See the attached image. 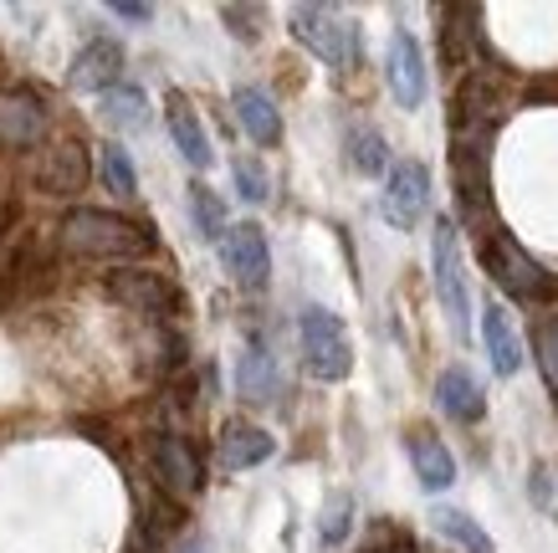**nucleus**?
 <instances>
[{"mask_svg":"<svg viewBox=\"0 0 558 553\" xmlns=\"http://www.w3.org/2000/svg\"><path fill=\"white\" fill-rule=\"evenodd\" d=\"M170 139H174V149L185 154L190 169H210L216 149H210V139H205L201 118H195V108H190L185 93H170Z\"/></svg>","mask_w":558,"mask_h":553,"instance_id":"obj_19","label":"nucleus"},{"mask_svg":"<svg viewBox=\"0 0 558 553\" xmlns=\"http://www.w3.org/2000/svg\"><path fill=\"white\" fill-rule=\"evenodd\" d=\"M47 139V108L36 93L16 87V93H0V144L5 149H32Z\"/></svg>","mask_w":558,"mask_h":553,"instance_id":"obj_9","label":"nucleus"},{"mask_svg":"<svg viewBox=\"0 0 558 553\" xmlns=\"http://www.w3.org/2000/svg\"><path fill=\"white\" fill-rule=\"evenodd\" d=\"M343 149H349V165H354L359 175H385L389 169V144L379 139V129H369V123H349Z\"/></svg>","mask_w":558,"mask_h":553,"instance_id":"obj_23","label":"nucleus"},{"mask_svg":"<svg viewBox=\"0 0 558 553\" xmlns=\"http://www.w3.org/2000/svg\"><path fill=\"white\" fill-rule=\"evenodd\" d=\"M533 349H538L543 380H548V385H554V395H558V318L533 328Z\"/></svg>","mask_w":558,"mask_h":553,"instance_id":"obj_28","label":"nucleus"},{"mask_svg":"<svg viewBox=\"0 0 558 553\" xmlns=\"http://www.w3.org/2000/svg\"><path fill=\"white\" fill-rule=\"evenodd\" d=\"M113 16H119V21H134V26H144V21L154 16V5H138V0H113Z\"/></svg>","mask_w":558,"mask_h":553,"instance_id":"obj_31","label":"nucleus"},{"mask_svg":"<svg viewBox=\"0 0 558 553\" xmlns=\"http://www.w3.org/2000/svg\"><path fill=\"white\" fill-rule=\"evenodd\" d=\"M231 108H236V123L246 129L252 144H262V149L282 144V113H277V103H271L262 87H236V93H231Z\"/></svg>","mask_w":558,"mask_h":553,"instance_id":"obj_16","label":"nucleus"},{"mask_svg":"<svg viewBox=\"0 0 558 553\" xmlns=\"http://www.w3.org/2000/svg\"><path fill=\"white\" fill-rule=\"evenodd\" d=\"M231 175H236V190H241V201H252V205H262L271 195V180H267V169L256 165V159H246L241 154L236 165H231Z\"/></svg>","mask_w":558,"mask_h":553,"instance_id":"obj_27","label":"nucleus"},{"mask_svg":"<svg viewBox=\"0 0 558 553\" xmlns=\"http://www.w3.org/2000/svg\"><path fill=\"white\" fill-rule=\"evenodd\" d=\"M236 389H241V400H252V405L277 400V389H282V374H277V359H271L262 344H252V349L241 353V364H236Z\"/></svg>","mask_w":558,"mask_h":553,"instance_id":"obj_20","label":"nucleus"},{"mask_svg":"<svg viewBox=\"0 0 558 553\" xmlns=\"http://www.w3.org/2000/svg\"><path fill=\"white\" fill-rule=\"evenodd\" d=\"M405 452H410V467H415L425 492H446V486L457 482V456L446 452V441H440L436 431H410Z\"/></svg>","mask_w":558,"mask_h":553,"instance_id":"obj_15","label":"nucleus"},{"mask_svg":"<svg viewBox=\"0 0 558 553\" xmlns=\"http://www.w3.org/2000/svg\"><path fill=\"white\" fill-rule=\"evenodd\" d=\"M482 267L492 272V282L497 287H508L512 298H523V302H538L554 292V282H548V272L533 262V256L512 241V236H497L487 231V241H482Z\"/></svg>","mask_w":558,"mask_h":553,"instance_id":"obj_5","label":"nucleus"},{"mask_svg":"<svg viewBox=\"0 0 558 553\" xmlns=\"http://www.w3.org/2000/svg\"><path fill=\"white\" fill-rule=\"evenodd\" d=\"M185 553H210V549H205V543H190V549Z\"/></svg>","mask_w":558,"mask_h":553,"instance_id":"obj_32","label":"nucleus"},{"mask_svg":"<svg viewBox=\"0 0 558 553\" xmlns=\"http://www.w3.org/2000/svg\"><path fill=\"white\" fill-rule=\"evenodd\" d=\"M102 180L113 195H134L138 190V175H134V159L123 144H102Z\"/></svg>","mask_w":558,"mask_h":553,"instance_id":"obj_26","label":"nucleus"},{"mask_svg":"<svg viewBox=\"0 0 558 553\" xmlns=\"http://www.w3.org/2000/svg\"><path fill=\"white\" fill-rule=\"evenodd\" d=\"M36 184L47 190V195H77L87 184V154L77 144H51L41 169H36Z\"/></svg>","mask_w":558,"mask_h":553,"instance_id":"obj_18","label":"nucleus"},{"mask_svg":"<svg viewBox=\"0 0 558 553\" xmlns=\"http://www.w3.org/2000/svg\"><path fill=\"white\" fill-rule=\"evenodd\" d=\"M271 452H277V441H271L262 425H252V420H231V425L220 431L216 461H220V471H246V467H262Z\"/></svg>","mask_w":558,"mask_h":553,"instance_id":"obj_13","label":"nucleus"},{"mask_svg":"<svg viewBox=\"0 0 558 553\" xmlns=\"http://www.w3.org/2000/svg\"><path fill=\"white\" fill-rule=\"evenodd\" d=\"M298 338H303V364L313 380H323V385L349 380V369H354V344H349V328H343L328 308H303Z\"/></svg>","mask_w":558,"mask_h":553,"instance_id":"obj_3","label":"nucleus"},{"mask_svg":"<svg viewBox=\"0 0 558 553\" xmlns=\"http://www.w3.org/2000/svg\"><path fill=\"white\" fill-rule=\"evenodd\" d=\"M349 528H354V497H349V492H333V497H328V507H323L318 543H323V549H339L343 538H349Z\"/></svg>","mask_w":558,"mask_h":553,"instance_id":"obj_25","label":"nucleus"},{"mask_svg":"<svg viewBox=\"0 0 558 553\" xmlns=\"http://www.w3.org/2000/svg\"><path fill=\"white\" fill-rule=\"evenodd\" d=\"M533 507L558 522V477L548 467H533Z\"/></svg>","mask_w":558,"mask_h":553,"instance_id":"obj_29","label":"nucleus"},{"mask_svg":"<svg viewBox=\"0 0 558 553\" xmlns=\"http://www.w3.org/2000/svg\"><path fill=\"white\" fill-rule=\"evenodd\" d=\"M98 113H102L108 129H129V134H138V129L149 123V98H144V87L119 83V87H108V93H102Z\"/></svg>","mask_w":558,"mask_h":553,"instance_id":"obj_21","label":"nucleus"},{"mask_svg":"<svg viewBox=\"0 0 558 553\" xmlns=\"http://www.w3.org/2000/svg\"><path fill=\"white\" fill-rule=\"evenodd\" d=\"M119 77H123V47L108 41V36L87 41V47L72 57V72H68V83L77 87V93H108V87H119Z\"/></svg>","mask_w":558,"mask_h":553,"instance_id":"obj_10","label":"nucleus"},{"mask_svg":"<svg viewBox=\"0 0 558 553\" xmlns=\"http://www.w3.org/2000/svg\"><path fill=\"white\" fill-rule=\"evenodd\" d=\"M430 277H436V298L451 313V328L466 344L472 338V298H466V272H461V252H457V220L440 216L430 226Z\"/></svg>","mask_w":558,"mask_h":553,"instance_id":"obj_4","label":"nucleus"},{"mask_svg":"<svg viewBox=\"0 0 558 553\" xmlns=\"http://www.w3.org/2000/svg\"><path fill=\"white\" fill-rule=\"evenodd\" d=\"M62 247L77 256H108V262H129V256L154 252V231L119 211H72L62 220Z\"/></svg>","mask_w":558,"mask_h":553,"instance_id":"obj_1","label":"nucleus"},{"mask_svg":"<svg viewBox=\"0 0 558 553\" xmlns=\"http://www.w3.org/2000/svg\"><path fill=\"white\" fill-rule=\"evenodd\" d=\"M430 522H436V533L451 538L461 553H497V543L487 538V528H482L472 513H461V507H436Z\"/></svg>","mask_w":558,"mask_h":553,"instance_id":"obj_22","label":"nucleus"},{"mask_svg":"<svg viewBox=\"0 0 558 553\" xmlns=\"http://www.w3.org/2000/svg\"><path fill=\"white\" fill-rule=\"evenodd\" d=\"M385 83L400 108H421L425 103V51L410 32H389L385 47Z\"/></svg>","mask_w":558,"mask_h":553,"instance_id":"obj_8","label":"nucleus"},{"mask_svg":"<svg viewBox=\"0 0 558 553\" xmlns=\"http://www.w3.org/2000/svg\"><path fill=\"white\" fill-rule=\"evenodd\" d=\"M108 292L119 302H129L134 313H154V318H165V313H174V287L159 277V272H144V267H129V272H113L108 277Z\"/></svg>","mask_w":558,"mask_h":553,"instance_id":"obj_11","label":"nucleus"},{"mask_svg":"<svg viewBox=\"0 0 558 553\" xmlns=\"http://www.w3.org/2000/svg\"><path fill=\"white\" fill-rule=\"evenodd\" d=\"M220 21H226L231 36H241V41H256V36H262V26H256L262 11H256V5H220Z\"/></svg>","mask_w":558,"mask_h":553,"instance_id":"obj_30","label":"nucleus"},{"mask_svg":"<svg viewBox=\"0 0 558 553\" xmlns=\"http://www.w3.org/2000/svg\"><path fill=\"white\" fill-rule=\"evenodd\" d=\"M482 338H487L492 369H497L502 380H512V374L523 369L527 353H523V338H518V328H512V313L497 298L482 302Z\"/></svg>","mask_w":558,"mask_h":553,"instance_id":"obj_12","label":"nucleus"},{"mask_svg":"<svg viewBox=\"0 0 558 553\" xmlns=\"http://www.w3.org/2000/svg\"><path fill=\"white\" fill-rule=\"evenodd\" d=\"M154 471H159V482L170 486L174 497H195L201 492V461L180 436L154 441Z\"/></svg>","mask_w":558,"mask_h":553,"instance_id":"obj_17","label":"nucleus"},{"mask_svg":"<svg viewBox=\"0 0 558 553\" xmlns=\"http://www.w3.org/2000/svg\"><path fill=\"white\" fill-rule=\"evenodd\" d=\"M288 21H292V36L313 57H323L328 68L349 72L359 62V26L343 11H333V5H292Z\"/></svg>","mask_w":558,"mask_h":553,"instance_id":"obj_2","label":"nucleus"},{"mask_svg":"<svg viewBox=\"0 0 558 553\" xmlns=\"http://www.w3.org/2000/svg\"><path fill=\"white\" fill-rule=\"evenodd\" d=\"M400 553H415V549H410V543H400Z\"/></svg>","mask_w":558,"mask_h":553,"instance_id":"obj_33","label":"nucleus"},{"mask_svg":"<svg viewBox=\"0 0 558 553\" xmlns=\"http://www.w3.org/2000/svg\"><path fill=\"white\" fill-rule=\"evenodd\" d=\"M436 405L446 410L451 420H461V425H472V420L487 416V395H482V380H476L472 369H440V380H436Z\"/></svg>","mask_w":558,"mask_h":553,"instance_id":"obj_14","label":"nucleus"},{"mask_svg":"<svg viewBox=\"0 0 558 553\" xmlns=\"http://www.w3.org/2000/svg\"><path fill=\"white\" fill-rule=\"evenodd\" d=\"M220 262L231 272V282L246 287V292H262L271 282V252H267V231L256 220H241V226H226L220 236Z\"/></svg>","mask_w":558,"mask_h":553,"instance_id":"obj_7","label":"nucleus"},{"mask_svg":"<svg viewBox=\"0 0 558 553\" xmlns=\"http://www.w3.org/2000/svg\"><path fill=\"white\" fill-rule=\"evenodd\" d=\"M190 216H195V231L205 241H220L226 236V201H220L210 184H190Z\"/></svg>","mask_w":558,"mask_h":553,"instance_id":"obj_24","label":"nucleus"},{"mask_svg":"<svg viewBox=\"0 0 558 553\" xmlns=\"http://www.w3.org/2000/svg\"><path fill=\"white\" fill-rule=\"evenodd\" d=\"M379 211L395 231H415L430 211V169L421 159H395L385 180V195H379Z\"/></svg>","mask_w":558,"mask_h":553,"instance_id":"obj_6","label":"nucleus"}]
</instances>
